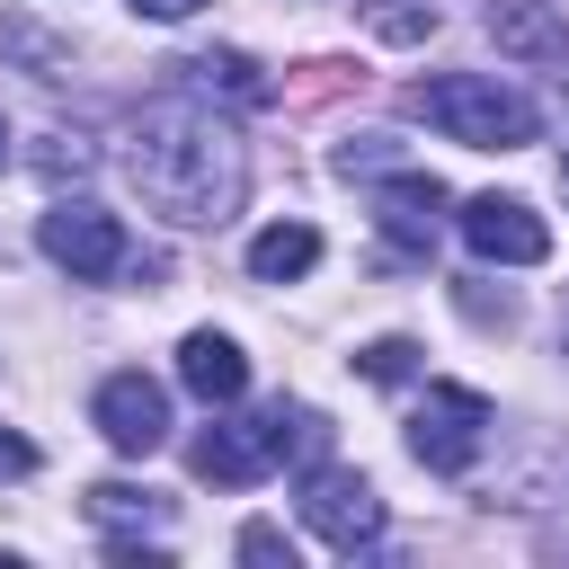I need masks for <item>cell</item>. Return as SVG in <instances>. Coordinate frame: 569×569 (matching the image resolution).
<instances>
[{
  "label": "cell",
  "mask_w": 569,
  "mask_h": 569,
  "mask_svg": "<svg viewBox=\"0 0 569 569\" xmlns=\"http://www.w3.org/2000/svg\"><path fill=\"white\" fill-rule=\"evenodd\" d=\"M124 169H133L142 204H151V213H169L178 231L231 222V213H240V196H249V151H240V133L213 116V98H196V89L151 98V107L133 116Z\"/></svg>",
  "instance_id": "1"
},
{
  "label": "cell",
  "mask_w": 569,
  "mask_h": 569,
  "mask_svg": "<svg viewBox=\"0 0 569 569\" xmlns=\"http://www.w3.org/2000/svg\"><path fill=\"white\" fill-rule=\"evenodd\" d=\"M409 116H427L445 142H471V151H516L542 133V107L498 71H436L409 89Z\"/></svg>",
  "instance_id": "2"
},
{
  "label": "cell",
  "mask_w": 569,
  "mask_h": 569,
  "mask_svg": "<svg viewBox=\"0 0 569 569\" xmlns=\"http://www.w3.org/2000/svg\"><path fill=\"white\" fill-rule=\"evenodd\" d=\"M36 249H44L71 284H107V276H124V267H133L124 222H116L107 204H89V196H53V204H44V222H36Z\"/></svg>",
  "instance_id": "3"
},
{
  "label": "cell",
  "mask_w": 569,
  "mask_h": 569,
  "mask_svg": "<svg viewBox=\"0 0 569 569\" xmlns=\"http://www.w3.org/2000/svg\"><path fill=\"white\" fill-rule=\"evenodd\" d=\"M489 445V400L471 382H427V400L409 409V453L427 471H471Z\"/></svg>",
  "instance_id": "4"
},
{
  "label": "cell",
  "mask_w": 569,
  "mask_h": 569,
  "mask_svg": "<svg viewBox=\"0 0 569 569\" xmlns=\"http://www.w3.org/2000/svg\"><path fill=\"white\" fill-rule=\"evenodd\" d=\"M302 525H311L329 551H373V542H382V525H391V507L373 498V480H365V471L311 462V471H302Z\"/></svg>",
  "instance_id": "5"
},
{
  "label": "cell",
  "mask_w": 569,
  "mask_h": 569,
  "mask_svg": "<svg viewBox=\"0 0 569 569\" xmlns=\"http://www.w3.org/2000/svg\"><path fill=\"white\" fill-rule=\"evenodd\" d=\"M89 418H98V436H107L116 453H133V462L169 445V391H160L142 365L107 373V382H98V400H89Z\"/></svg>",
  "instance_id": "6"
},
{
  "label": "cell",
  "mask_w": 569,
  "mask_h": 569,
  "mask_svg": "<svg viewBox=\"0 0 569 569\" xmlns=\"http://www.w3.org/2000/svg\"><path fill=\"white\" fill-rule=\"evenodd\" d=\"M453 222H462L471 258H489V267H542V258H551V222H542L525 196H471Z\"/></svg>",
  "instance_id": "7"
},
{
  "label": "cell",
  "mask_w": 569,
  "mask_h": 569,
  "mask_svg": "<svg viewBox=\"0 0 569 569\" xmlns=\"http://www.w3.org/2000/svg\"><path fill=\"white\" fill-rule=\"evenodd\" d=\"M187 462H196V480H222V489H249V480H267V471H276V409L204 427V436L187 445Z\"/></svg>",
  "instance_id": "8"
},
{
  "label": "cell",
  "mask_w": 569,
  "mask_h": 569,
  "mask_svg": "<svg viewBox=\"0 0 569 569\" xmlns=\"http://www.w3.org/2000/svg\"><path fill=\"white\" fill-rule=\"evenodd\" d=\"M373 222H382V240H391L400 258H427L436 231H445V187H436L427 169H391L382 196H373Z\"/></svg>",
  "instance_id": "9"
},
{
  "label": "cell",
  "mask_w": 569,
  "mask_h": 569,
  "mask_svg": "<svg viewBox=\"0 0 569 569\" xmlns=\"http://www.w3.org/2000/svg\"><path fill=\"white\" fill-rule=\"evenodd\" d=\"M178 382H187L204 409H231V400L249 391V356H240V338H222V329H187V338H178Z\"/></svg>",
  "instance_id": "10"
},
{
  "label": "cell",
  "mask_w": 569,
  "mask_h": 569,
  "mask_svg": "<svg viewBox=\"0 0 569 569\" xmlns=\"http://www.w3.org/2000/svg\"><path fill=\"white\" fill-rule=\"evenodd\" d=\"M489 36H498V53H516V62H560V53H569V27H560L551 0H489Z\"/></svg>",
  "instance_id": "11"
},
{
  "label": "cell",
  "mask_w": 569,
  "mask_h": 569,
  "mask_svg": "<svg viewBox=\"0 0 569 569\" xmlns=\"http://www.w3.org/2000/svg\"><path fill=\"white\" fill-rule=\"evenodd\" d=\"M169 71H178V89L222 98V107H267V98H276L267 71H258L249 53H187V62H169Z\"/></svg>",
  "instance_id": "12"
},
{
  "label": "cell",
  "mask_w": 569,
  "mask_h": 569,
  "mask_svg": "<svg viewBox=\"0 0 569 569\" xmlns=\"http://www.w3.org/2000/svg\"><path fill=\"white\" fill-rule=\"evenodd\" d=\"M320 267V231L311 222H267L258 240H249V276L258 284H293V276H311Z\"/></svg>",
  "instance_id": "13"
},
{
  "label": "cell",
  "mask_w": 569,
  "mask_h": 569,
  "mask_svg": "<svg viewBox=\"0 0 569 569\" xmlns=\"http://www.w3.org/2000/svg\"><path fill=\"white\" fill-rule=\"evenodd\" d=\"M276 462H329V418L302 409V400H276Z\"/></svg>",
  "instance_id": "14"
},
{
  "label": "cell",
  "mask_w": 569,
  "mask_h": 569,
  "mask_svg": "<svg viewBox=\"0 0 569 569\" xmlns=\"http://www.w3.org/2000/svg\"><path fill=\"white\" fill-rule=\"evenodd\" d=\"M89 516H98L107 533H124V525H160V498H151V489H124V480H98V489H89Z\"/></svg>",
  "instance_id": "15"
},
{
  "label": "cell",
  "mask_w": 569,
  "mask_h": 569,
  "mask_svg": "<svg viewBox=\"0 0 569 569\" xmlns=\"http://www.w3.org/2000/svg\"><path fill=\"white\" fill-rule=\"evenodd\" d=\"M365 27L391 44H427L436 36V0H365Z\"/></svg>",
  "instance_id": "16"
},
{
  "label": "cell",
  "mask_w": 569,
  "mask_h": 569,
  "mask_svg": "<svg viewBox=\"0 0 569 569\" xmlns=\"http://www.w3.org/2000/svg\"><path fill=\"white\" fill-rule=\"evenodd\" d=\"M356 373L365 382H409L418 373V347L409 338H373V347H356Z\"/></svg>",
  "instance_id": "17"
},
{
  "label": "cell",
  "mask_w": 569,
  "mask_h": 569,
  "mask_svg": "<svg viewBox=\"0 0 569 569\" xmlns=\"http://www.w3.org/2000/svg\"><path fill=\"white\" fill-rule=\"evenodd\" d=\"M382 169H400L391 133H356V142H338V178H382Z\"/></svg>",
  "instance_id": "18"
},
{
  "label": "cell",
  "mask_w": 569,
  "mask_h": 569,
  "mask_svg": "<svg viewBox=\"0 0 569 569\" xmlns=\"http://www.w3.org/2000/svg\"><path fill=\"white\" fill-rule=\"evenodd\" d=\"M240 560H258V569H293V542H284L276 525H240Z\"/></svg>",
  "instance_id": "19"
},
{
  "label": "cell",
  "mask_w": 569,
  "mask_h": 569,
  "mask_svg": "<svg viewBox=\"0 0 569 569\" xmlns=\"http://www.w3.org/2000/svg\"><path fill=\"white\" fill-rule=\"evenodd\" d=\"M27 471H36V445L18 427H0V480H27Z\"/></svg>",
  "instance_id": "20"
},
{
  "label": "cell",
  "mask_w": 569,
  "mask_h": 569,
  "mask_svg": "<svg viewBox=\"0 0 569 569\" xmlns=\"http://www.w3.org/2000/svg\"><path fill=\"white\" fill-rule=\"evenodd\" d=\"M124 9H133V18H160V27H178V18H196L204 0H124Z\"/></svg>",
  "instance_id": "21"
},
{
  "label": "cell",
  "mask_w": 569,
  "mask_h": 569,
  "mask_svg": "<svg viewBox=\"0 0 569 569\" xmlns=\"http://www.w3.org/2000/svg\"><path fill=\"white\" fill-rule=\"evenodd\" d=\"M560 196H569V151H560Z\"/></svg>",
  "instance_id": "22"
},
{
  "label": "cell",
  "mask_w": 569,
  "mask_h": 569,
  "mask_svg": "<svg viewBox=\"0 0 569 569\" xmlns=\"http://www.w3.org/2000/svg\"><path fill=\"white\" fill-rule=\"evenodd\" d=\"M0 169H9V124H0Z\"/></svg>",
  "instance_id": "23"
},
{
  "label": "cell",
  "mask_w": 569,
  "mask_h": 569,
  "mask_svg": "<svg viewBox=\"0 0 569 569\" xmlns=\"http://www.w3.org/2000/svg\"><path fill=\"white\" fill-rule=\"evenodd\" d=\"M560 338H569V329H560Z\"/></svg>",
  "instance_id": "24"
}]
</instances>
